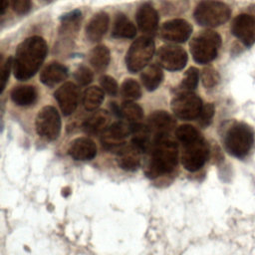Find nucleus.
Here are the masks:
<instances>
[{"instance_id":"nucleus-1","label":"nucleus","mask_w":255,"mask_h":255,"mask_svg":"<svg viewBox=\"0 0 255 255\" xmlns=\"http://www.w3.org/2000/svg\"><path fill=\"white\" fill-rule=\"evenodd\" d=\"M47 44L42 37L33 36L25 39L17 48L13 61L14 76L18 80L33 77L47 55Z\"/></svg>"},{"instance_id":"nucleus-2","label":"nucleus","mask_w":255,"mask_h":255,"mask_svg":"<svg viewBox=\"0 0 255 255\" xmlns=\"http://www.w3.org/2000/svg\"><path fill=\"white\" fill-rule=\"evenodd\" d=\"M178 161L177 146L168 136L154 139L146 174L150 177L171 172Z\"/></svg>"},{"instance_id":"nucleus-3","label":"nucleus","mask_w":255,"mask_h":255,"mask_svg":"<svg viewBox=\"0 0 255 255\" xmlns=\"http://www.w3.org/2000/svg\"><path fill=\"white\" fill-rule=\"evenodd\" d=\"M229 16V7L216 0H203L197 5L194 11L196 22L205 27H217L222 25L228 20Z\"/></svg>"},{"instance_id":"nucleus-4","label":"nucleus","mask_w":255,"mask_h":255,"mask_svg":"<svg viewBox=\"0 0 255 255\" xmlns=\"http://www.w3.org/2000/svg\"><path fill=\"white\" fill-rule=\"evenodd\" d=\"M221 45L220 36L213 31H205L195 38L190 43L191 55L199 64L211 62L217 56L218 49Z\"/></svg>"},{"instance_id":"nucleus-5","label":"nucleus","mask_w":255,"mask_h":255,"mask_svg":"<svg viewBox=\"0 0 255 255\" xmlns=\"http://www.w3.org/2000/svg\"><path fill=\"white\" fill-rule=\"evenodd\" d=\"M253 140L254 135L250 127L245 124H237L227 131L225 147L233 156L244 157L250 151Z\"/></svg>"},{"instance_id":"nucleus-6","label":"nucleus","mask_w":255,"mask_h":255,"mask_svg":"<svg viewBox=\"0 0 255 255\" xmlns=\"http://www.w3.org/2000/svg\"><path fill=\"white\" fill-rule=\"evenodd\" d=\"M154 54V43L149 37H140L129 47L126 63L127 68L131 73H136L143 69Z\"/></svg>"},{"instance_id":"nucleus-7","label":"nucleus","mask_w":255,"mask_h":255,"mask_svg":"<svg viewBox=\"0 0 255 255\" xmlns=\"http://www.w3.org/2000/svg\"><path fill=\"white\" fill-rule=\"evenodd\" d=\"M209 154V147L205 139L200 136L194 141L183 144L181 153V164L184 169L194 172L200 169L206 162Z\"/></svg>"},{"instance_id":"nucleus-8","label":"nucleus","mask_w":255,"mask_h":255,"mask_svg":"<svg viewBox=\"0 0 255 255\" xmlns=\"http://www.w3.org/2000/svg\"><path fill=\"white\" fill-rule=\"evenodd\" d=\"M61 117L58 111L52 106H45L42 108L36 118L37 133L47 139H56L61 132Z\"/></svg>"},{"instance_id":"nucleus-9","label":"nucleus","mask_w":255,"mask_h":255,"mask_svg":"<svg viewBox=\"0 0 255 255\" xmlns=\"http://www.w3.org/2000/svg\"><path fill=\"white\" fill-rule=\"evenodd\" d=\"M201 99L190 92H181L171 102L174 115L181 120H194L202 110Z\"/></svg>"},{"instance_id":"nucleus-10","label":"nucleus","mask_w":255,"mask_h":255,"mask_svg":"<svg viewBox=\"0 0 255 255\" xmlns=\"http://www.w3.org/2000/svg\"><path fill=\"white\" fill-rule=\"evenodd\" d=\"M159 65L168 71H178L187 63L186 52L175 45L162 46L157 53Z\"/></svg>"},{"instance_id":"nucleus-11","label":"nucleus","mask_w":255,"mask_h":255,"mask_svg":"<svg viewBox=\"0 0 255 255\" xmlns=\"http://www.w3.org/2000/svg\"><path fill=\"white\" fill-rule=\"evenodd\" d=\"M131 133V126L123 122L110 125L102 133L101 141L107 149H119L126 143V139Z\"/></svg>"},{"instance_id":"nucleus-12","label":"nucleus","mask_w":255,"mask_h":255,"mask_svg":"<svg viewBox=\"0 0 255 255\" xmlns=\"http://www.w3.org/2000/svg\"><path fill=\"white\" fill-rule=\"evenodd\" d=\"M62 113L69 116L75 112L79 104L80 93L78 87L71 82L62 85L54 94Z\"/></svg>"},{"instance_id":"nucleus-13","label":"nucleus","mask_w":255,"mask_h":255,"mask_svg":"<svg viewBox=\"0 0 255 255\" xmlns=\"http://www.w3.org/2000/svg\"><path fill=\"white\" fill-rule=\"evenodd\" d=\"M191 32V25L183 19H173L167 21L160 29V35L163 39L175 43L185 42L190 37Z\"/></svg>"},{"instance_id":"nucleus-14","label":"nucleus","mask_w":255,"mask_h":255,"mask_svg":"<svg viewBox=\"0 0 255 255\" xmlns=\"http://www.w3.org/2000/svg\"><path fill=\"white\" fill-rule=\"evenodd\" d=\"M147 128L154 139L168 136L170 131L175 127L173 118L165 111H155L149 115L147 120Z\"/></svg>"},{"instance_id":"nucleus-15","label":"nucleus","mask_w":255,"mask_h":255,"mask_svg":"<svg viewBox=\"0 0 255 255\" xmlns=\"http://www.w3.org/2000/svg\"><path fill=\"white\" fill-rule=\"evenodd\" d=\"M232 33L244 45L255 43V18L249 14L238 15L232 23Z\"/></svg>"},{"instance_id":"nucleus-16","label":"nucleus","mask_w":255,"mask_h":255,"mask_svg":"<svg viewBox=\"0 0 255 255\" xmlns=\"http://www.w3.org/2000/svg\"><path fill=\"white\" fill-rule=\"evenodd\" d=\"M68 152L75 160L87 161L97 155V145L89 137H78L71 142Z\"/></svg>"},{"instance_id":"nucleus-17","label":"nucleus","mask_w":255,"mask_h":255,"mask_svg":"<svg viewBox=\"0 0 255 255\" xmlns=\"http://www.w3.org/2000/svg\"><path fill=\"white\" fill-rule=\"evenodd\" d=\"M141 153L142 152L133 144L123 145L118 149V165L126 171H134L140 165Z\"/></svg>"},{"instance_id":"nucleus-18","label":"nucleus","mask_w":255,"mask_h":255,"mask_svg":"<svg viewBox=\"0 0 255 255\" xmlns=\"http://www.w3.org/2000/svg\"><path fill=\"white\" fill-rule=\"evenodd\" d=\"M136 23L139 30L150 34L156 31L158 26V15L156 10L149 3L142 4L136 12Z\"/></svg>"},{"instance_id":"nucleus-19","label":"nucleus","mask_w":255,"mask_h":255,"mask_svg":"<svg viewBox=\"0 0 255 255\" xmlns=\"http://www.w3.org/2000/svg\"><path fill=\"white\" fill-rule=\"evenodd\" d=\"M109 16L105 12L97 13L89 22L86 28V36L91 42L100 41L109 28Z\"/></svg>"},{"instance_id":"nucleus-20","label":"nucleus","mask_w":255,"mask_h":255,"mask_svg":"<svg viewBox=\"0 0 255 255\" xmlns=\"http://www.w3.org/2000/svg\"><path fill=\"white\" fill-rule=\"evenodd\" d=\"M110 114L105 110L96 111L84 123V130L89 134L103 133L110 126Z\"/></svg>"},{"instance_id":"nucleus-21","label":"nucleus","mask_w":255,"mask_h":255,"mask_svg":"<svg viewBox=\"0 0 255 255\" xmlns=\"http://www.w3.org/2000/svg\"><path fill=\"white\" fill-rule=\"evenodd\" d=\"M68 77V70L59 63H51L46 66L40 75L41 82L49 87H53Z\"/></svg>"},{"instance_id":"nucleus-22","label":"nucleus","mask_w":255,"mask_h":255,"mask_svg":"<svg viewBox=\"0 0 255 255\" xmlns=\"http://www.w3.org/2000/svg\"><path fill=\"white\" fill-rule=\"evenodd\" d=\"M118 116L125 119L128 125L133 126L141 124L140 121L143 118V111L139 105L130 101H127L121 107H119Z\"/></svg>"},{"instance_id":"nucleus-23","label":"nucleus","mask_w":255,"mask_h":255,"mask_svg":"<svg viewBox=\"0 0 255 255\" xmlns=\"http://www.w3.org/2000/svg\"><path fill=\"white\" fill-rule=\"evenodd\" d=\"M11 99L17 106L27 107L37 100V91L32 86H19L11 92Z\"/></svg>"},{"instance_id":"nucleus-24","label":"nucleus","mask_w":255,"mask_h":255,"mask_svg":"<svg viewBox=\"0 0 255 255\" xmlns=\"http://www.w3.org/2000/svg\"><path fill=\"white\" fill-rule=\"evenodd\" d=\"M135 34H136V29L134 25L125 15L123 14L118 15L112 31L113 37L130 39V38H133Z\"/></svg>"},{"instance_id":"nucleus-25","label":"nucleus","mask_w":255,"mask_h":255,"mask_svg":"<svg viewBox=\"0 0 255 255\" xmlns=\"http://www.w3.org/2000/svg\"><path fill=\"white\" fill-rule=\"evenodd\" d=\"M163 74L159 66L150 65L141 74V82L147 91L155 90L161 83Z\"/></svg>"},{"instance_id":"nucleus-26","label":"nucleus","mask_w":255,"mask_h":255,"mask_svg":"<svg viewBox=\"0 0 255 255\" xmlns=\"http://www.w3.org/2000/svg\"><path fill=\"white\" fill-rule=\"evenodd\" d=\"M90 64L97 71H104L111 60L110 51L106 46H97L90 53Z\"/></svg>"},{"instance_id":"nucleus-27","label":"nucleus","mask_w":255,"mask_h":255,"mask_svg":"<svg viewBox=\"0 0 255 255\" xmlns=\"http://www.w3.org/2000/svg\"><path fill=\"white\" fill-rule=\"evenodd\" d=\"M104 91L98 87L88 88L82 97V103L86 110L94 111L100 107L104 101Z\"/></svg>"},{"instance_id":"nucleus-28","label":"nucleus","mask_w":255,"mask_h":255,"mask_svg":"<svg viewBox=\"0 0 255 255\" xmlns=\"http://www.w3.org/2000/svg\"><path fill=\"white\" fill-rule=\"evenodd\" d=\"M175 135L182 144L194 141L201 136L199 131L191 125H182L176 128Z\"/></svg>"},{"instance_id":"nucleus-29","label":"nucleus","mask_w":255,"mask_h":255,"mask_svg":"<svg viewBox=\"0 0 255 255\" xmlns=\"http://www.w3.org/2000/svg\"><path fill=\"white\" fill-rule=\"evenodd\" d=\"M121 94L127 101L132 102L141 96V89L136 81L132 79H127L122 84Z\"/></svg>"},{"instance_id":"nucleus-30","label":"nucleus","mask_w":255,"mask_h":255,"mask_svg":"<svg viewBox=\"0 0 255 255\" xmlns=\"http://www.w3.org/2000/svg\"><path fill=\"white\" fill-rule=\"evenodd\" d=\"M62 27L63 30L67 33L77 31L81 22V11L74 10L71 11L62 17Z\"/></svg>"},{"instance_id":"nucleus-31","label":"nucleus","mask_w":255,"mask_h":255,"mask_svg":"<svg viewBox=\"0 0 255 255\" xmlns=\"http://www.w3.org/2000/svg\"><path fill=\"white\" fill-rule=\"evenodd\" d=\"M199 79V73L196 68H189L182 79V82L179 85V90L181 92H190L191 90L195 89L198 83Z\"/></svg>"},{"instance_id":"nucleus-32","label":"nucleus","mask_w":255,"mask_h":255,"mask_svg":"<svg viewBox=\"0 0 255 255\" xmlns=\"http://www.w3.org/2000/svg\"><path fill=\"white\" fill-rule=\"evenodd\" d=\"M75 80L81 86L89 85L93 80V73L91 70L85 66H81L75 72Z\"/></svg>"},{"instance_id":"nucleus-33","label":"nucleus","mask_w":255,"mask_h":255,"mask_svg":"<svg viewBox=\"0 0 255 255\" xmlns=\"http://www.w3.org/2000/svg\"><path fill=\"white\" fill-rule=\"evenodd\" d=\"M101 86L103 90L110 96H116L119 92V86L116 80L110 76H103L101 78Z\"/></svg>"},{"instance_id":"nucleus-34","label":"nucleus","mask_w":255,"mask_h":255,"mask_svg":"<svg viewBox=\"0 0 255 255\" xmlns=\"http://www.w3.org/2000/svg\"><path fill=\"white\" fill-rule=\"evenodd\" d=\"M202 83L203 85L206 87V88H212L214 87L218 80H219V77H218V74L216 73L215 70H213L212 68H206L203 70L202 72Z\"/></svg>"},{"instance_id":"nucleus-35","label":"nucleus","mask_w":255,"mask_h":255,"mask_svg":"<svg viewBox=\"0 0 255 255\" xmlns=\"http://www.w3.org/2000/svg\"><path fill=\"white\" fill-rule=\"evenodd\" d=\"M214 115V107L212 104H206L202 107V110L200 112V115L198 116V123L202 127H206L210 124L211 119Z\"/></svg>"},{"instance_id":"nucleus-36","label":"nucleus","mask_w":255,"mask_h":255,"mask_svg":"<svg viewBox=\"0 0 255 255\" xmlns=\"http://www.w3.org/2000/svg\"><path fill=\"white\" fill-rule=\"evenodd\" d=\"M13 10L17 14H26L30 11L32 3L31 0H11Z\"/></svg>"},{"instance_id":"nucleus-37","label":"nucleus","mask_w":255,"mask_h":255,"mask_svg":"<svg viewBox=\"0 0 255 255\" xmlns=\"http://www.w3.org/2000/svg\"><path fill=\"white\" fill-rule=\"evenodd\" d=\"M12 66H13L12 58H8L6 60V62L4 63V65L2 66V72H1V90L2 91L4 90L7 80L9 78V74H10V70H11Z\"/></svg>"},{"instance_id":"nucleus-38","label":"nucleus","mask_w":255,"mask_h":255,"mask_svg":"<svg viewBox=\"0 0 255 255\" xmlns=\"http://www.w3.org/2000/svg\"><path fill=\"white\" fill-rule=\"evenodd\" d=\"M7 6H8V0H2V14L5 12Z\"/></svg>"},{"instance_id":"nucleus-39","label":"nucleus","mask_w":255,"mask_h":255,"mask_svg":"<svg viewBox=\"0 0 255 255\" xmlns=\"http://www.w3.org/2000/svg\"><path fill=\"white\" fill-rule=\"evenodd\" d=\"M46 1H52V0H46Z\"/></svg>"}]
</instances>
